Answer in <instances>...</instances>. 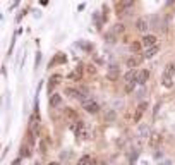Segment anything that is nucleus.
I'll list each match as a JSON object with an SVG mask.
<instances>
[{
  "mask_svg": "<svg viewBox=\"0 0 175 165\" xmlns=\"http://www.w3.org/2000/svg\"><path fill=\"white\" fill-rule=\"evenodd\" d=\"M81 107H83L88 113H96L98 110H100V105L93 100V98H89V96H84L83 100H81Z\"/></svg>",
  "mask_w": 175,
  "mask_h": 165,
  "instance_id": "f257e3e1",
  "label": "nucleus"
},
{
  "mask_svg": "<svg viewBox=\"0 0 175 165\" xmlns=\"http://www.w3.org/2000/svg\"><path fill=\"white\" fill-rule=\"evenodd\" d=\"M38 126H39V115H38V112H35L29 119V131L33 134V139H35L36 132H38Z\"/></svg>",
  "mask_w": 175,
  "mask_h": 165,
  "instance_id": "f03ea898",
  "label": "nucleus"
},
{
  "mask_svg": "<svg viewBox=\"0 0 175 165\" xmlns=\"http://www.w3.org/2000/svg\"><path fill=\"white\" fill-rule=\"evenodd\" d=\"M156 41H158V40H156V36H155V35H146L144 38H143V41H141V45L148 50V48L155 47V45H156Z\"/></svg>",
  "mask_w": 175,
  "mask_h": 165,
  "instance_id": "7ed1b4c3",
  "label": "nucleus"
},
{
  "mask_svg": "<svg viewBox=\"0 0 175 165\" xmlns=\"http://www.w3.org/2000/svg\"><path fill=\"white\" fill-rule=\"evenodd\" d=\"M137 132H139V141H144L146 138H149V126L148 124H141Z\"/></svg>",
  "mask_w": 175,
  "mask_h": 165,
  "instance_id": "20e7f679",
  "label": "nucleus"
},
{
  "mask_svg": "<svg viewBox=\"0 0 175 165\" xmlns=\"http://www.w3.org/2000/svg\"><path fill=\"white\" fill-rule=\"evenodd\" d=\"M65 95H67V96H70V98H77L79 102H81V100L84 98L83 93L79 91V90H74V88H65Z\"/></svg>",
  "mask_w": 175,
  "mask_h": 165,
  "instance_id": "39448f33",
  "label": "nucleus"
},
{
  "mask_svg": "<svg viewBox=\"0 0 175 165\" xmlns=\"http://www.w3.org/2000/svg\"><path fill=\"white\" fill-rule=\"evenodd\" d=\"M148 78H149V72L146 69H141L139 72H137V79H136V82L139 84V86H143L146 81H148Z\"/></svg>",
  "mask_w": 175,
  "mask_h": 165,
  "instance_id": "423d86ee",
  "label": "nucleus"
},
{
  "mask_svg": "<svg viewBox=\"0 0 175 165\" xmlns=\"http://www.w3.org/2000/svg\"><path fill=\"white\" fill-rule=\"evenodd\" d=\"M118 65H110L108 67V79L110 81H115V79H118Z\"/></svg>",
  "mask_w": 175,
  "mask_h": 165,
  "instance_id": "0eeeda50",
  "label": "nucleus"
},
{
  "mask_svg": "<svg viewBox=\"0 0 175 165\" xmlns=\"http://www.w3.org/2000/svg\"><path fill=\"white\" fill-rule=\"evenodd\" d=\"M148 21H146V19H137L136 21V29L137 31H141V33H146V31H148Z\"/></svg>",
  "mask_w": 175,
  "mask_h": 165,
  "instance_id": "6e6552de",
  "label": "nucleus"
},
{
  "mask_svg": "<svg viewBox=\"0 0 175 165\" xmlns=\"http://www.w3.org/2000/svg\"><path fill=\"white\" fill-rule=\"evenodd\" d=\"M137 72H139L137 69H131V71H129V72L124 76L125 82H134V81H136V79H137Z\"/></svg>",
  "mask_w": 175,
  "mask_h": 165,
  "instance_id": "1a4fd4ad",
  "label": "nucleus"
},
{
  "mask_svg": "<svg viewBox=\"0 0 175 165\" xmlns=\"http://www.w3.org/2000/svg\"><path fill=\"white\" fill-rule=\"evenodd\" d=\"M158 52H160V47H158V45H155V47H151V48H148V50H146L143 59H146V60H148V59H151V57L156 55Z\"/></svg>",
  "mask_w": 175,
  "mask_h": 165,
  "instance_id": "9d476101",
  "label": "nucleus"
},
{
  "mask_svg": "<svg viewBox=\"0 0 175 165\" xmlns=\"http://www.w3.org/2000/svg\"><path fill=\"white\" fill-rule=\"evenodd\" d=\"M162 84L165 88H172L173 86V81H172V76L168 72H163V76H162Z\"/></svg>",
  "mask_w": 175,
  "mask_h": 165,
  "instance_id": "9b49d317",
  "label": "nucleus"
},
{
  "mask_svg": "<svg viewBox=\"0 0 175 165\" xmlns=\"http://www.w3.org/2000/svg\"><path fill=\"white\" fill-rule=\"evenodd\" d=\"M160 141H162V134L160 132H153L151 138H149V146H158Z\"/></svg>",
  "mask_w": 175,
  "mask_h": 165,
  "instance_id": "f8f14e48",
  "label": "nucleus"
},
{
  "mask_svg": "<svg viewBox=\"0 0 175 165\" xmlns=\"http://www.w3.org/2000/svg\"><path fill=\"white\" fill-rule=\"evenodd\" d=\"M148 109V103H146V102H143V103H139V107H137V113L136 115H134V121H139L141 119V115H143V113H144V110Z\"/></svg>",
  "mask_w": 175,
  "mask_h": 165,
  "instance_id": "ddd939ff",
  "label": "nucleus"
},
{
  "mask_svg": "<svg viewBox=\"0 0 175 165\" xmlns=\"http://www.w3.org/2000/svg\"><path fill=\"white\" fill-rule=\"evenodd\" d=\"M65 60H67V57L64 55V53H58V55H57V59H53V60L50 62V65H55V64H64Z\"/></svg>",
  "mask_w": 175,
  "mask_h": 165,
  "instance_id": "4468645a",
  "label": "nucleus"
},
{
  "mask_svg": "<svg viewBox=\"0 0 175 165\" xmlns=\"http://www.w3.org/2000/svg\"><path fill=\"white\" fill-rule=\"evenodd\" d=\"M60 102H62V98H60V95H57V93L50 96V105H52V107H57V105H60Z\"/></svg>",
  "mask_w": 175,
  "mask_h": 165,
  "instance_id": "2eb2a0df",
  "label": "nucleus"
},
{
  "mask_svg": "<svg viewBox=\"0 0 175 165\" xmlns=\"http://www.w3.org/2000/svg\"><path fill=\"white\" fill-rule=\"evenodd\" d=\"M91 163H93V160H91V156H89V155L81 156V158H79V162H77V165H91Z\"/></svg>",
  "mask_w": 175,
  "mask_h": 165,
  "instance_id": "dca6fc26",
  "label": "nucleus"
},
{
  "mask_svg": "<svg viewBox=\"0 0 175 165\" xmlns=\"http://www.w3.org/2000/svg\"><path fill=\"white\" fill-rule=\"evenodd\" d=\"M139 62H141V59L132 57V59H129V60H127V65H129L131 69H134V67H137V65H139Z\"/></svg>",
  "mask_w": 175,
  "mask_h": 165,
  "instance_id": "f3484780",
  "label": "nucleus"
},
{
  "mask_svg": "<svg viewBox=\"0 0 175 165\" xmlns=\"http://www.w3.org/2000/svg\"><path fill=\"white\" fill-rule=\"evenodd\" d=\"M165 72H168L170 76H172V74H175V62H172V64L166 65V71H165Z\"/></svg>",
  "mask_w": 175,
  "mask_h": 165,
  "instance_id": "a211bd4d",
  "label": "nucleus"
},
{
  "mask_svg": "<svg viewBox=\"0 0 175 165\" xmlns=\"http://www.w3.org/2000/svg\"><path fill=\"white\" fill-rule=\"evenodd\" d=\"M29 155H31L29 148H28V146H22V148H21V156H26V158H28Z\"/></svg>",
  "mask_w": 175,
  "mask_h": 165,
  "instance_id": "6ab92c4d",
  "label": "nucleus"
},
{
  "mask_svg": "<svg viewBox=\"0 0 175 165\" xmlns=\"http://www.w3.org/2000/svg\"><path fill=\"white\" fill-rule=\"evenodd\" d=\"M60 76H58V74H55V76H52V78H50V82H52V86L53 84H58V81H60Z\"/></svg>",
  "mask_w": 175,
  "mask_h": 165,
  "instance_id": "aec40b11",
  "label": "nucleus"
},
{
  "mask_svg": "<svg viewBox=\"0 0 175 165\" xmlns=\"http://www.w3.org/2000/svg\"><path fill=\"white\" fill-rule=\"evenodd\" d=\"M137 156H139V152L136 150V152H132V153H131V156H129V162H131V163H134V160H136Z\"/></svg>",
  "mask_w": 175,
  "mask_h": 165,
  "instance_id": "412c9836",
  "label": "nucleus"
},
{
  "mask_svg": "<svg viewBox=\"0 0 175 165\" xmlns=\"http://www.w3.org/2000/svg\"><path fill=\"white\" fill-rule=\"evenodd\" d=\"M115 33H117V35H118V33H124V24H115Z\"/></svg>",
  "mask_w": 175,
  "mask_h": 165,
  "instance_id": "4be33fe9",
  "label": "nucleus"
},
{
  "mask_svg": "<svg viewBox=\"0 0 175 165\" xmlns=\"http://www.w3.org/2000/svg\"><path fill=\"white\" fill-rule=\"evenodd\" d=\"M134 4V0H122V7H131Z\"/></svg>",
  "mask_w": 175,
  "mask_h": 165,
  "instance_id": "5701e85b",
  "label": "nucleus"
},
{
  "mask_svg": "<svg viewBox=\"0 0 175 165\" xmlns=\"http://www.w3.org/2000/svg\"><path fill=\"white\" fill-rule=\"evenodd\" d=\"M39 60H41V53H36V62H35V67H38V64H39Z\"/></svg>",
  "mask_w": 175,
  "mask_h": 165,
  "instance_id": "b1692460",
  "label": "nucleus"
},
{
  "mask_svg": "<svg viewBox=\"0 0 175 165\" xmlns=\"http://www.w3.org/2000/svg\"><path fill=\"white\" fill-rule=\"evenodd\" d=\"M139 47H141L139 43H132V45H131V48L134 50V52H137V50H139Z\"/></svg>",
  "mask_w": 175,
  "mask_h": 165,
  "instance_id": "393cba45",
  "label": "nucleus"
},
{
  "mask_svg": "<svg viewBox=\"0 0 175 165\" xmlns=\"http://www.w3.org/2000/svg\"><path fill=\"white\" fill-rule=\"evenodd\" d=\"M160 165H173V163H172V160H163L160 162Z\"/></svg>",
  "mask_w": 175,
  "mask_h": 165,
  "instance_id": "a878e982",
  "label": "nucleus"
},
{
  "mask_svg": "<svg viewBox=\"0 0 175 165\" xmlns=\"http://www.w3.org/2000/svg\"><path fill=\"white\" fill-rule=\"evenodd\" d=\"M12 165H21V158H16V160L12 162Z\"/></svg>",
  "mask_w": 175,
  "mask_h": 165,
  "instance_id": "bb28decb",
  "label": "nucleus"
},
{
  "mask_svg": "<svg viewBox=\"0 0 175 165\" xmlns=\"http://www.w3.org/2000/svg\"><path fill=\"white\" fill-rule=\"evenodd\" d=\"M19 2H21V0H16V2L12 4V7H17V5H19Z\"/></svg>",
  "mask_w": 175,
  "mask_h": 165,
  "instance_id": "cd10ccee",
  "label": "nucleus"
},
{
  "mask_svg": "<svg viewBox=\"0 0 175 165\" xmlns=\"http://www.w3.org/2000/svg\"><path fill=\"white\" fill-rule=\"evenodd\" d=\"M91 165H105L103 162H95V163H91Z\"/></svg>",
  "mask_w": 175,
  "mask_h": 165,
  "instance_id": "c85d7f7f",
  "label": "nucleus"
},
{
  "mask_svg": "<svg viewBox=\"0 0 175 165\" xmlns=\"http://www.w3.org/2000/svg\"><path fill=\"white\" fill-rule=\"evenodd\" d=\"M50 165H60V163H57V162H52V163H50Z\"/></svg>",
  "mask_w": 175,
  "mask_h": 165,
  "instance_id": "c756f323",
  "label": "nucleus"
},
{
  "mask_svg": "<svg viewBox=\"0 0 175 165\" xmlns=\"http://www.w3.org/2000/svg\"><path fill=\"white\" fill-rule=\"evenodd\" d=\"M35 165H39V163H35Z\"/></svg>",
  "mask_w": 175,
  "mask_h": 165,
  "instance_id": "7c9ffc66",
  "label": "nucleus"
}]
</instances>
